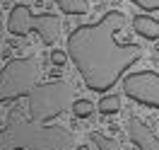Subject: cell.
<instances>
[{
	"label": "cell",
	"mask_w": 159,
	"mask_h": 150,
	"mask_svg": "<svg viewBox=\"0 0 159 150\" xmlns=\"http://www.w3.org/2000/svg\"><path fill=\"white\" fill-rule=\"evenodd\" d=\"M125 15L109 10L92 24H80L68 36V58L75 63L80 78L92 92H109L123 73L145 56L140 44H118L116 34L123 29Z\"/></svg>",
	"instance_id": "1"
},
{
	"label": "cell",
	"mask_w": 159,
	"mask_h": 150,
	"mask_svg": "<svg viewBox=\"0 0 159 150\" xmlns=\"http://www.w3.org/2000/svg\"><path fill=\"white\" fill-rule=\"evenodd\" d=\"M72 136L60 126H43L12 107L0 128V150H70Z\"/></svg>",
	"instance_id": "2"
},
{
	"label": "cell",
	"mask_w": 159,
	"mask_h": 150,
	"mask_svg": "<svg viewBox=\"0 0 159 150\" xmlns=\"http://www.w3.org/2000/svg\"><path fill=\"white\" fill-rule=\"evenodd\" d=\"M27 102H29V119L36 123H48L58 119L68 107H72V85L68 80L36 82Z\"/></svg>",
	"instance_id": "3"
},
{
	"label": "cell",
	"mask_w": 159,
	"mask_h": 150,
	"mask_svg": "<svg viewBox=\"0 0 159 150\" xmlns=\"http://www.w3.org/2000/svg\"><path fill=\"white\" fill-rule=\"evenodd\" d=\"M39 60L34 56L10 58L0 68V104L29 97L34 85L39 82Z\"/></svg>",
	"instance_id": "4"
},
{
	"label": "cell",
	"mask_w": 159,
	"mask_h": 150,
	"mask_svg": "<svg viewBox=\"0 0 159 150\" xmlns=\"http://www.w3.org/2000/svg\"><path fill=\"white\" fill-rule=\"evenodd\" d=\"M7 31L15 36H27L29 31H36L46 46H53L60 36V17L53 12L34 15L29 5L17 2L10 10V17H7Z\"/></svg>",
	"instance_id": "5"
},
{
	"label": "cell",
	"mask_w": 159,
	"mask_h": 150,
	"mask_svg": "<svg viewBox=\"0 0 159 150\" xmlns=\"http://www.w3.org/2000/svg\"><path fill=\"white\" fill-rule=\"evenodd\" d=\"M123 92L142 107L159 109V73L142 70V73L125 75L123 78Z\"/></svg>",
	"instance_id": "6"
},
{
	"label": "cell",
	"mask_w": 159,
	"mask_h": 150,
	"mask_svg": "<svg viewBox=\"0 0 159 150\" xmlns=\"http://www.w3.org/2000/svg\"><path fill=\"white\" fill-rule=\"evenodd\" d=\"M128 136L138 150H159V138L154 136V131L138 116L128 119Z\"/></svg>",
	"instance_id": "7"
},
{
	"label": "cell",
	"mask_w": 159,
	"mask_h": 150,
	"mask_svg": "<svg viewBox=\"0 0 159 150\" xmlns=\"http://www.w3.org/2000/svg\"><path fill=\"white\" fill-rule=\"evenodd\" d=\"M133 31L147 41H157L159 39V20L149 17V15H135L133 17Z\"/></svg>",
	"instance_id": "8"
},
{
	"label": "cell",
	"mask_w": 159,
	"mask_h": 150,
	"mask_svg": "<svg viewBox=\"0 0 159 150\" xmlns=\"http://www.w3.org/2000/svg\"><path fill=\"white\" fill-rule=\"evenodd\" d=\"M63 12L68 15H87L89 12V2L87 0H53Z\"/></svg>",
	"instance_id": "9"
},
{
	"label": "cell",
	"mask_w": 159,
	"mask_h": 150,
	"mask_svg": "<svg viewBox=\"0 0 159 150\" xmlns=\"http://www.w3.org/2000/svg\"><path fill=\"white\" fill-rule=\"evenodd\" d=\"M97 109H99V114H104V116L118 114V109H120V94H101Z\"/></svg>",
	"instance_id": "10"
},
{
	"label": "cell",
	"mask_w": 159,
	"mask_h": 150,
	"mask_svg": "<svg viewBox=\"0 0 159 150\" xmlns=\"http://www.w3.org/2000/svg\"><path fill=\"white\" fill-rule=\"evenodd\" d=\"M70 109H72V114L77 119H87V116H92V111H94V104L89 99H75Z\"/></svg>",
	"instance_id": "11"
},
{
	"label": "cell",
	"mask_w": 159,
	"mask_h": 150,
	"mask_svg": "<svg viewBox=\"0 0 159 150\" xmlns=\"http://www.w3.org/2000/svg\"><path fill=\"white\" fill-rule=\"evenodd\" d=\"M92 140L97 143V148H99V150H118L116 140H111L109 136H104V133H92Z\"/></svg>",
	"instance_id": "12"
},
{
	"label": "cell",
	"mask_w": 159,
	"mask_h": 150,
	"mask_svg": "<svg viewBox=\"0 0 159 150\" xmlns=\"http://www.w3.org/2000/svg\"><path fill=\"white\" fill-rule=\"evenodd\" d=\"M130 2H135L140 10H147V12L159 10V0H130Z\"/></svg>",
	"instance_id": "13"
},
{
	"label": "cell",
	"mask_w": 159,
	"mask_h": 150,
	"mask_svg": "<svg viewBox=\"0 0 159 150\" xmlns=\"http://www.w3.org/2000/svg\"><path fill=\"white\" fill-rule=\"evenodd\" d=\"M65 56H68L65 51L53 49V51H51V63H53V65H63V63H65Z\"/></svg>",
	"instance_id": "14"
},
{
	"label": "cell",
	"mask_w": 159,
	"mask_h": 150,
	"mask_svg": "<svg viewBox=\"0 0 159 150\" xmlns=\"http://www.w3.org/2000/svg\"><path fill=\"white\" fill-rule=\"evenodd\" d=\"M2 39H5V20H2V12H0V46H2Z\"/></svg>",
	"instance_id": "15"
}]
</instances>
